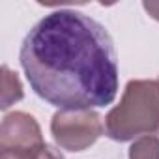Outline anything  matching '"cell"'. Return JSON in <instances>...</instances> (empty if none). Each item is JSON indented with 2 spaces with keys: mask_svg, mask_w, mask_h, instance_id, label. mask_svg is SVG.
<instances>
[{
  "mask_svg": "<svg viewBox=\"0 0 159 159\" xmlns=\"http://www.w3.org/2000/svg\"><path fill=\"white\" fill-rule=\"evenodd\" d=\"M19 60L36 96L60 111L111 105L118 94V56L107 28L86 13L56 10L25 36Z\"/></svg>",
  "mask_w": 159,
  "mask_h": 159,
  "instance_id": "cell-1",
  "label": "cell"
},
{
  "mask_svg": "<svg viewBox=\"0 0 159 159\" xmlns=\"http://www.w3.org/2000/svg\"><path fill=\"white\" fill-rule=\"evenodd\" d=\"M105 133L112 140L159 135V83L129 81L120 105L105 118Z\"/></svg>",
  "mask_w": 159,
  "mask_h": 159,
  "instance_id": "cell-2",
  "label": "cell"
},
{
  "mask_svg": "<svg viewBox=\"0 0 159 159\" xmlns=\"http://www.w3.org/2000/svg\"><path fill=\"white\" fill-rule=\"evenodd\" d=\"M103 129L99 114L92 111H60L51 122L54 140L69 152H83L92 146Z\"/></svg>",
  "mask_w": 159,
  "mask_h": 159,
  "instance_id": "cell-3",
  "label": "cell"
},
{
  "mask_svg": "<svg viewBox=\"0 0 159 159\" xmlns=\"http://www.w3.org/2000/svg\"><path fill=\"white\" fill-rule=\"evenodd\" d=\"M45 144L41 139L39 125L36 120L25 112L8 114L2 122V139L0 146L4 148H32Z\"/></svg>",
  "mask_w": 159,
  "mask_h": 159,
  "instance_id": "cell-4",
  "label": "cell"
},
{
  "mask_svg": "<svg viewBox=\"0 0 159 159\" xmlns=\"http://www.w3.org/2000/svg\"><path fill=\"white\" fill-rule=\"evenodd\" d=\"M2 159H64V155L49 144L32 148H4Z\"/></svg>",
  "mask_w": 159,
  "mask_h": 159,
  "instance_id": "cell-5",
  "label": "cell"
},
{
  "mask_svg": "<svg viewBox=\"0 0 159 159\" xmlns=\"http://www.w3.org/2000/svg\"><path fill=\"white\" fill-rule=\"evenodd\" d=\"M129 159H159V139L142 137L129 148Z\"/></svg>",
  "mask_w": 159,
  "mask_h": 159,
  "instance_id": "cell-6",
  "label": "cell"
}]
</instances>
